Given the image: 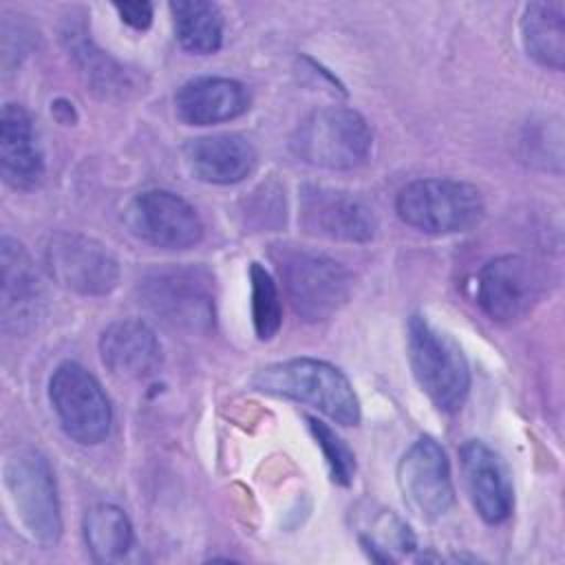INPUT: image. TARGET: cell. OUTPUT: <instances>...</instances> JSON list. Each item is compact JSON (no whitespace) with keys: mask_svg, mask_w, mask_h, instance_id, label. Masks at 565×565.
Returning a JSON list of instances; mask_svg holds the SVG:
<instances>
[{"mask_svg":"<svg viewBox=\"0 0 565 565\" xmlns=\"http://www.w3.org/2000/svg\"><path fill=\"white\" fill-rule=\"evenodd\" d=\"M397 486L406 505L424 521L441 519L455 503L450 461L433 437H419L402 455Z\"/></svg>","mask_w":565,"mask_h":565,"instance_id":"obj_12","label":"cell"},{"mask_svg":"<svg viewBox=\"0 0 565 565\" xmlns=\"http://www.w3.org/2000/svg\"><path fill=\"white\" fill-rule=\"evenodd\" d=\"M461 470L477 514L486 523H501L512 514L514 490L508 466L483 441L468 439L461 446Z\"/></svg>","mask_w":565,"mask_h":565,"instance_id":"obj_14","label":"cell"},{"mask_svg":"<svg viewBox=\"0 0 565 565\" xmlns=\"http://www.w3.org/2000/svg\"><path fill=\"white\" fill-rule=\"evenodd\" d=\"M51 278L82 296H106L119 282V263L95 238L77 232H57L46 243Z\"/></svg>","mask_w":565,"mask_h":565,"instance_id":"obj_10","label":"cell"},{"mask_svg":"<svg viewBox=\"0 0 565 565\" xmlns=\"http://www.w3.org/2000/svg\"><path fill=\"white\" fill-rule=\"evenodd\" d=\"M252 285V322L258 340H271L282 324V305L274 276L260 265H249Z\"/></svg>","mask_w":565,"mask_h":565,"instance_id":"obj_24","label":"cell"},{"mask_svg":"<svg viewBox=\"0 0 565 565\" xmlns=\"http://www.w3.org/2000/svg\"><path fill=\"white\" fill-rule=\"evenodd\" d=\"M545 287L536 263L505 254L486 263L475 280V300L494 322H516L541 300Z\"/></svg>","mask_w":565,"mask_h":565,"instance_id":"obj_9","label":"cell"},{"mask_svg":"<svg viewBox=\"0 0 565 565\" xmlns=\"http://www.w3.org/2000/svg\"><path fill=\"white\" fill-rule=\"evenodd\" d=\"M397 216L424 234H455L483 216L481 192L459 179L433 177L406 183L395 199Z\"/></svg>","mask_w":565,"mask_h":565,"instance_id":"obj_7","label":"cell"},{"mask_svg":"<svg viewBox=\"0 0 565 565\" xmlns=\"http://www.w3.org/2000/svg\"><path fill=\"white\" fill-rule=\"evenodd\" d=\"M307 424H309V430H311L316 444L320 446V450L327 459L331 479L340 486H349L355 475V457L349 450V446L324 422H320L316 417H307Z\"/></svg>","mask_w":565,"mask_h":565,"instance_id":"obj_25","label":"cell"},{"mask_svg":"<svg viewBox=\"0 0 565 565\" xmlns=\"http://www.w3.org/2000/svg\"><path fill=\"white\" fill-rule=\"evenodd\" d=\"M298 221L309 234L344 243H369L377 218L366 201L349 190L305 183L298 190Z\"/></svg>","mask_w":565,"mask_h":565,"instance_id":"obj_11","label":"cell"},{"mask_svg":"<svg viewBox=\"0 0 565 565\" xmlns=\"http://www.w3.org/2000/svg\"><path fill=\"white\" fill-rule=\"evenodd\" d=\"M408 362L419 388L444 413H457L470 391V369L459 344L424 316L408 320Z\"/></svg>","mask_w":565,"mask_h":565,"instance_id":"obj_6","label":"cell"},{"mask_svg":"<svg viewBox=\"0 0 565 565\" xmlns=\"http://www.w3.org/2000/svg\"><path fill=\"white\" fill-rule=\"evenodd\" d=\"M362 543L366 547H373V552H384V561H391L393 556L388 554V550H399V552H408L415 547V539L411 534V530L391 512L382 510V514H377L371 523V530L366 534H362Z\"/></svg>","mask_w":565,"mask_h":565,"instance_id":"obj_26","label":"cell"},{"mask_svg":"<svg viewBox=\"0 0 565 565\" xmlns=\"http://www.w3.org/2000/svg\"><path fill=\"white\" fill-rule=\"evenodd\" d=\"M521 44L525 53L552 71H561L565 64V4L561 0L552 2H530L523 9L521 22Z\"/></svg>","mask_w":565,"mask_h":565,"instance_id":"obj_20","label":"cell"},{"mask_svg":"<svg viewBox=\"0 0 565 565\" xmlns=\"http://www.w3.org/2000/svg\"><path fill=\"white\" fill-rule=\"evenodd\" d=\"M128 230L143 243L161 249H188L203 236L196 210L170 190H143L124 212Z\"/></svg>","mask_w":565,"mask_h":565,"instance_id":"obj_13","label":"cell"},{"mask_svg":"<svg viewBox=\"0 0 565 565\" xmlns=\"http://www.w3.org/2000/svg\"><path fill=\"white\" fill-rule=\"evenodd\" d=\"M0 269L2 329L18 333L26 331L38 318L42 287L26 247L7 234L0 241Z\"/></svg>","mask_w":565,"mask_h":565,"instance_id":"obj_17","label":"cell"},{"mask_svg":"<svg viewBox=\"0 0 565 565\" xmlns=\"http://www.w3.org/2000/svg\"><path fill=\"white\" fill-rule=\"evenodd\" d=\"M2 479L24 532L44 547L55 545L62 536V514L53 470L46 457L29 446L13 448L4 457Z\"/></svg>","mask_w":565,"mask_h":565,"instance_id":"obj_5","label":"cell"},{"mask_svg":"<svg viewBox=\"0 0 565 565\" xmlns=\"http://www.w3.org/2000/svg\"><path fill=\"white\" fill-rule=\"evenodd\" d=\"M64 35L68 40L71 55L75 57L79 71L84 73L93 90H99L102 95H106V93H124L126 88H130L126 71L104 51L95 49L93 42L84 38V33L71 29Z\"/></svg>","mask_w":565,"mask_h":565,"instance_id":"obj_23","label":"cell"},{"mask_svg":"<svg viewBox=\"0 0 565 565\" xmlns=\"http://www.w3.org/2000/svg\"><path fill=\"white\" fill-rule=\"evenodd\" d=\"M271 258L291 309L305 322L329 320L349 300L353 276L329 254L278 245V249L271 252Z\"/></svg>","mask_w":565,"mask_h":565,"instance_id":"obj_2","label":"cell"},{"mask_svg":"<svg viewBox=\"0 0 565 565\" xmlns=\"http://www.w3.org/2000/svg\"><path fill=\"white\" fill-rule=\"evenodd\" d=\"M252 384L260 393L313 406L340 426L360 422V399L349 377L324 360L294 358L274 362L263 366Z\"/></svg>","mask_w":565,"mask_h":565,"instance_id":"obj_1","label":"cell"},{"mask_svg":"<svg viewBox=\"0 0 565 565\" xmlns=\"http://www.w3.org/2000/svg\"><path fill=\"white\" fill-rule=\"evenodd\" d=\"M249 108L247 88L230 77H194L174 95V113L188 126L236 119Z\"/></svg>","mask_w":565,"mask_h":565,"instance_id":"obj_19","label":"cell"},{"mask_svg":"<svg viewBox=\"0 0 565 565\" xmlns=\"http://www.w3.org/2000/svg\"><path fill=\"white\" fill-rule=\"evenodd\" d=\"M115 9H117L119 18L137 31L148 29L150 22H152V11L154 9H152L150 2H115Z\"/></svg>","mask_w":565,"mask_h":565,"instance_id":"obj_27","label":"cell"},{"mask_svg":"<svg viewBox=\"0 0 565 565\" xmlns=\"http://www.w3.org/2000/svg\"><path fill=\"white\" fill-rule=\"evenodd\" d=\"M49 399L62 430L82 446L104 441L113 426L110 399L97 377L77 362H62L49 380Z\"/></svg>","mask_w":565,"mask_h":565,"instance_id":"obj_8","label":"cell"},{"mask_svg":"<svg viewBox=\"0 0 565 565\" xmlns=\"http://www.w3.org/2000/svg\"><path fill=\"white\" fill-rule=\"evenodd\" d=\"M104 366L121 380L152 377L163 362V351L152 327L139 318H121L108 324L99 338Z\"/></svg>","mask_w":565,"mask_h":565,"instance_id":"obj_15","label":"cell"},{"mask_svg":"<svg viewBox=\"0 0 565 565\" xmlns=\"http://www.w3.org/2000/svg\"><path fill=\"white\" fill-rule=\"evenodd\" d=\"M174 35L179 44L196 55H210L223 42V15L214 2L177 0L170 2Z\"/></svg>","mask_w":565,"mask_h":565,"instance_id":"obj_21","label":"cell"},{"mask_svg":"<svg viewBox=\"0 0 565 565\" xmlns=\"http://www.w3.org/2000/svg\"><path fill=\"white\" fill-rule=\"evenodd\" d=\"M139 302L163 324L190 333L214 327V278L199 265H166L143 274Z\"/></svg>","mask_w":565,"mask_h":565,"instance_id":"obj_4","label":"cell"},{"mask_svg":"<svg viewBox=\"0 0 565 565\" xmlns=\"http://www.w3.org/2000/svg\"><path fill=\"white\" fill-rule=\"evenodd\" d=\"M0 174L13 190H33L44 179V152L29 113L4 104L0 115Z\"/></svg>","mask_w":565,"mask_h":565,"instance_id":"obj_18","label":"cell"},{"mask_svg":"<svg viewBox=\"0 0 565 565\" xmlns=\"http://www.w3.org/2000/svg\"><path fill=\"white\" fill-rule=\"evenodd\" d=\"M289 148L307 166L322 170H353L369 159L373 132L358 110L324 106L298 121Z\"/></svg>","mask_w":565,"mask_h":565,"instance_id":"obj_3","label":"cell"},{"mask_svg":"<svg viewBox=\"0 0 565 565\" xmlns=\"http://www.w3.org/2000/svg\"><path fill=\"white\" fill-rule=\"evenodd\" d=\"M84 541L97 563L126 558L135 534L128 514L113 503H97L84 516Z\"/></svg>","mask_w":565,"mask_h":565,"instance_id":"obj_22","label":"cell"},{"mask_svg":"<svg viewBox=\"0 0 565 565\" xmlns=\"http://www.w3.org/2000/svg\"><path fill=\"white\" fill-rule=\"evenodd\" d=\"M183 161L194 179L214 185H232L254 172L258 154L247 137L218 132L190 139L183 146Z\"/></svg>","mask_w":565,"mask_h":565,"instance_id":"obj_16","label":"cell"}]
</instances>
